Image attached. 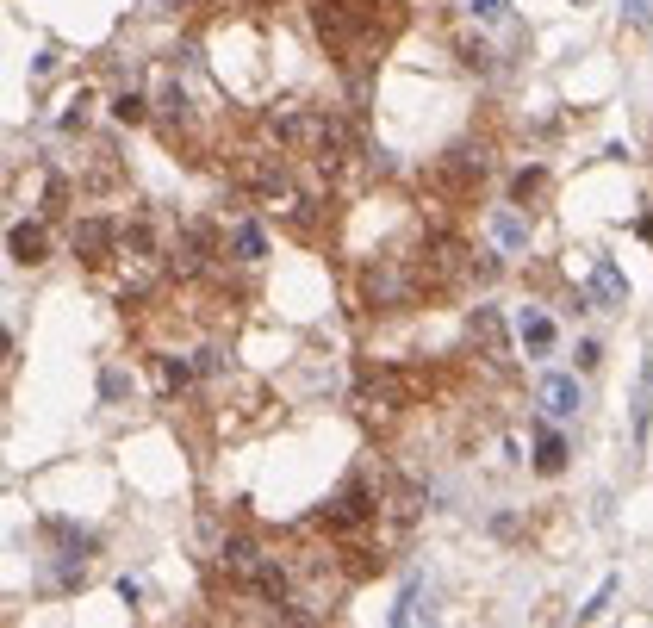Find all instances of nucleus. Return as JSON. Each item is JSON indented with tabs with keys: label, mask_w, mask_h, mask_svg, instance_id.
<instances>
[{
	"label": "nucleus",
	"mask_w": 653,
	"mask_h": 628,
	"mask_svg": "<svg viewBox=\"0 0 653 628\" xmlns=\"http://www.w3.org/2000/svg\"><path fill=\"white\" fill-rule=\"evenodd\" d=\"M591 287H598V299H610V305H622V293H629L616 280V268H604V262H598V274H591Z\"/></svg>",
	"instance_id": "nucleus-15"
},
{
	"label": "nucleus",
	"mask_w": 653,
	"mask_h": 628,
	"mask_svg": "<svg viewBox=\"0 0 653 628\" xmlns=\"http://www.w3.org/2000/svg\"><path fill=\"white\" fill-rule=\"evenodd\" d=\"M206 249H212V237L193 224V231H181L175 249H168V268H175V274H200V268H206Z\"/></svg>",
	"instance_id": "nucleus-8"
},
{
	"label": "nucleus",
	"mask_w": 653,
	"mask_h": 628,
	"mask_svg": "<svg viewBox=\"0 0 653 628\" xmlns=\"http://www.w3.org/2000/svg\"><path fill=\"white\" fill-rule=\"evenodd\" d=\"M262 560H268V554L255 548L249 535H224V541H218V566H224V573H231L237 585H249L255 573H262Z\"/></svg>",
	"instance_id": "nucleus-5"
},
{
	"label": "nucleus",
	"mask_w": 653,
	"mask_h": 628,
	"mask_svg": "<svg viewBox=\"0 0 653 628\" xmlns=\"http://www.w3.org/2000/svg\"><path fill=\"white\" fill-rule=\"evenodd\" d=\"M237 255H243V262L262 255V231H255V224H243V231H237Z\"/></svg>",
	"instance_id": "nucleus-17"
},
{
	"label": "nucleus",
	"mask_w": 653,
	"mask_h": 628,
	"mask_svg": "<svg viewBox=\"0 0 653 628\" xmlns=\"http://www.w3.org/2000/svg\"><path fill=\"white\" fill-rule=\"evenodd\" d=\"M255 7H262V0H255Z\"/></svg>",
	"instance_id": "nucleus-20"
},
{
	"label": "nucleus",
	"mask_w": 653,
	"mask_h": 628,
	"mask_svg": "<svg viewBox=\"0 0 653 628\" xmlns=\"http://www.w3.org/2000/svg\"><path fill=\"white\" fill-rule=\"evenodd\" d=\"M467 336L479 342V355H504V324H498V311L492 305H473V318H467Z\"/></svg>",
	"instance_id": "nucleus-9"
},
{
	"label": "nucleus",
	"mask_w": 653,
	"mask_h": 628,
	"mask_svg": "<svg viewBox=\"0 0 653 628\" xmlns=\"http://www.w3.org/2000/svg\"><path fill=\"white\" fill-rule=\"evenodd\" d=\"M112 119H119V125H137V119H144V100H137V94H119V100H112Z\"/></svg>",
	"instance_id": "nucleus-16"
},
{
	"label": "nucleus",
	"mask_w": 653,
	"mask_h": 628,
	"mask_svg": "<svg viewBox=\"0 0 653 628\" xmlns=\"http://www.w3.org/2000/svg\"><path fill=\"white\" fill-rule=\"evenodd\" d=\"M355 398H361V405H405V398H411V380L405 374H392V367H367V374H361V386H355Z\"/></svg>",
	"instance_id": "nucleus-4"
},
{
	"label": "nucleus",
	"mask_w": 653,
	"mask_h": 628,
	"mask_svg": "<svg viewBox=\"0 0 653 628\" xmlns=\"http://www.w3.org/2000/svg\"><path fill=\"white\" fill-rule=\"evenodd\" d=\"M653 430V355L641 361V380H635V442H647Z\"/></svg>",
	"instance_id": "nucleus-11"
},
{
	"label": "nucleus",
	"mask_w": 653,
	"mask_h": 628,
	"mask_svg": "<svg viewBox=\"0 0 653 628\" xmlns=\"http://www.w3.org/2000/svg\"><path fill=\"white\" fill-rule=\"evenodd\" d=\"M473 13H479V19H498V13H504V0H473Z\"/></svg>",
	"instance_id": "nucleus-19"
},
{
	"label": "nucleus",
	"mask_w": 653,
	"mask_h": 628,
	"mask_svg": "<svg viewBox=\"0 0 653 628\" xmlns=\"http://www.w3.org/2000/svg\"><path fill=\"white\" fill-rule=\"evenodd\" d=\"M374 492H367V485H343V492H336L324 510H318V523L324 529H336V535H349V529H361V523H374Z\"/></svg>",
	"instance_id": "nucleus-3"
},
{
	"label": "nucleus",
	"mask_w": 653,
	"mask_h": 628,
	"mask_svg": "<svg viewBox=\"0 0 653 628\" xmlns=\"http://www.w3.org/2000/svg\"><path fill=\"white\" fill-rule=\"evenodd\" d=\"M7 249H13V262H19V268H38V262H50V237H44V224H38V218L13 224V231H7Z\"/></svg>",
	"instance_id": "nucleus-6"
},
{
	"label": "nucleus",
	"mask_w": 653,
	"mask_h": 628,
	"mask_svg": "<svg viewBox=\"0 0 653 628\" xmlns=\"http://www.w3.org/2000/svg\"><path fill=\"white\" fill-rule=\"evenodd\" d=\"M361 299H367V311H399L411 299V274L399 262H374L361 274Z\"/></svg>",
	"instance_id": "nucleus-2"
},
{
	"label": "nucleus",
	"mask_w": 653,
	"mask_h": 628,
	"mask_svg": "<svg viewBox=\"0 0 653 628\" xmlns=\"http://www.w3.org/2000/svg\"><path fill=\"white\" fill-rule=\"evenodd\" d=\"M542 411H548V417H573V411H579L573 374H548V380H542Z\"/></svg>",
	"instance_id": "nucleus-10"
},
{
	"label": "nucleus",
	"mask_w": 653,
	"mask_h": 628,
	"mask_svg": "<svg viewBox=\"0 0 653 628\" xmlns=\"http://www.w3.org/2000/svg\"><path fill=\"white\" fill-rule=\"evenodd\" d=\"M542 168H529V175H517V187H510V193H517V199H535V193H542Z\"/></svg>",
	"instance_id": "nucleus-18"
},
{
	"label": "nucleus",
	"mask_w": 653,
	"mask_h": 628,
	"mask_svg": "<svg viewBox=\"0 0 653 628\" xmlns=\"http://www.w3.org/2000/svg\"><path fill=\"white\" fill-rule=\"evenodd\" d=\"M535 467H542V473H560V467H566V442H560V436H542V448H535Z\"/></svg>",
	"instance_id": "nucleus-14"
},
{
	"label": "nucleus",
	"mask_w": 653,
	"mask_h": 628,
	"mask_svg": "<svg viewBox=\"0 0 653 628\" xmlns=\"http://www.w3.org/2000/svg\"><path fill=\"white\" fill-rule=\"evenodd\" d=\"M69 243H75V255H81V262H106V249L119 243V231H112L106 218H81Z\"/></svg>",
	"instance_id": "nucleus-7"
},
{
	"label": "nucleus",
	"mask_w": 653,
	"mask_h": 628,
	"mask_svg": "<svg viewBox=\"0 0 653 628\" xmlns=\"http://www.w3.org/2000/svg\"><path fill=\"white\" fill-rule=\"evenodd\" d=\"M274 137H280L287 150L311 156L318 168H343V156H349L343 119H330V112H318V106H287V112H274Z\"/></svg>",
	"instance_id": "nucleus-1"
},
{
	"label": "nucleus",
	"mask_w": 653,
	"mask_h": 628,
	"mask_svg": "<svg viewBox=\"0 0 653 628\" xmlns=\"http://www.w3.org/2000/svg\"><path fill=\"white\" fill-rule=\"evenodd\" d=\"M249 591L262 597V604H287V566H280V560H262V573L249 579Z\"/></svg>",
	"instance_id": "nucleus-12"
},
{
	"label": "nucleus",
	"mask_w": 653,
	"mask_h": 628,
	"mask_svg": "<svg viewBox=\"0 0 653 628\" xmlns=\"http://www.w3.org/2000/svg\"><path fill=\"white\" fill-rule=\"evenodd\" d=\"M523 342H529V349H535V355H542V349H548V342H554V324L542 318V311H529V318H523Z\"/></svg>",
	"instance_id": "nucleus-13"
}]
</instances>
